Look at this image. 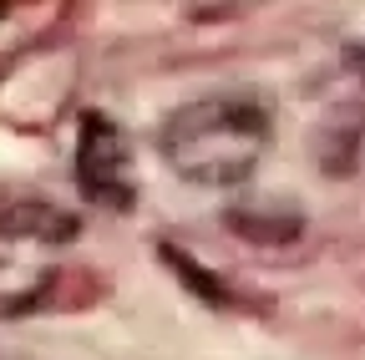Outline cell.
Here are the masks:
<instances>
[{
  "instance_id": "obj_1",
  "label": "cell",
  "mask_w": 365,
  "mask_h": 360,
  "mask_svg": "<svg viewBox=\"0 0 365 360\" xmlns=\"http://www.w3.org/2000/svg\"><path fill=\"white\" fill-rule=\"evenodd\" d=\"M269 148V112L254 97L213 92L168 112L158 132L163 163L198 188H239Z\"/></svg>"
},
{
  "instance_id": "obj_2",
  "label": "cell",
  "mask_w": 365,
  "mask_h": 360,
  "mask_svg": "<svg viewBox=\"0 0 365 360\" xmlns=\"http://www.w3.org/2000/svg\"><path fill=\"white\" fill-rule=\"evenodd\" d=\"M71 168H76V188L86 203H97L107 213H127L137 203V163H132V143H127L122 122L86 112Z\"/></svg>"
},
{
  "instance_id": "obj_3",
  "label": "cell",
  "mask_w": 365,
  "mask_h": 360,
  "mask_svg": "<svg viewBox=\"0 0 365 360\" xmlns=\"http://www.w3.org/2000/svg\"><path fill=\"white\" fill-rule=\"evenodd\" d=\"M81 234V218L46 203V198H11L0 208V239H21V244H41V249H56L66 239Z\"/></svg>"
},
{
  "instance_id": "obj_4",
  "label": "cell",
  "mask_w": 365,
  "mask_h": 360,
  "mask_svg": "<svg viewBox=\"0 0 365 360\" xmlns=\"http://www.w3.org/2000/svg\"><path fill=\"white\" fill-rule=\"evenodd\" d=\"M51 284H56L51 264H36V259H21V254H0V314L36 309Z\"/></svg>"
},
{
  "instance_id": "obj_5",
  "label": "cell",
  "mask_w": 365,
  "mask_h": 360,
  "mask_svg": "<svg viewBox=\"0 0 365 360\" xmlns=\"http://www.w3.org/2000/svg\"><path fill=\"white\" fill-rule=\"evenodd\" d=\"M355 71H360V81H365V46L355 51Z\"/></svg>"
},
{
  "instance_id": "obj_6",
  "label": "cell",
  "mask_w": 365,
  "mask_h": 360,
  "mask_svg": "<svg viewBox=\"0 0 365 360\" xmlns=\"http://www.w3.org/2000/svg\"><path fill=\"white\" fill-rule=\"evenodd\" d=\"M0 360H31V355H11V350H0Z\"/></svg>"
},
{
  "instance_id": "obj_7",
  "label": "cell",
  "mask_w": 365,
  "mask_h": 360,
  "mask_svg": "<svg viewBox=\"0 0 365 360\" xmlns=\"http://www.w3.org/2000/svg\"><path fill=\"white\" fill-rule=\"evenodd\" d=\"M0 21H6V6H0Z\"/></svg>"
}]
</instances>
